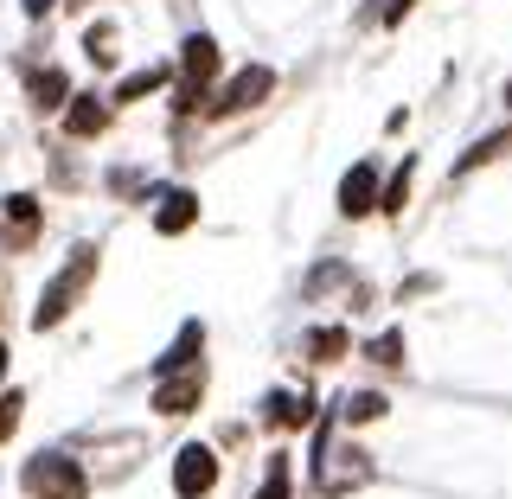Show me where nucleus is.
<instances>
[{"instance_id":"nucleus-1","label":"nucleus","mask_w":512,"mask_h":499,"mask_svg":"<svg viewBox=\"0 0 512 499\" xmlns=\"http://www.w3.org/2000/svg\"><path fill=\"white\" fill-rule=\"evenodd\" d=\"M372 455H365L359 442H333V410H327V423L314 429V493L320 499H346V493H359V487H372Z\"/></svg>"},{"instance_id":"nucleus-2","label":"nucleus","mask_w":512,"mask_h":499,"mask_svg":"<svg viewBox=\"0 0 512 499\" xmlns=\"http://www.w3.org/2000/svg\"><path fill=\"white\" fill-rule=\"evenodd\" d=\"M20 493L26 499H90V480H84V468H77L71 455L45 448V455H32L20 468Z\"/></svg>"},{"instance_id":"nucleus-3","label":"nucleus","mask_w":512,"mask_h":499,"mask_svg":"<svg viewBox=\"0 0 512 499\" xmlns=\"http://www.w3.org/2000/svg\"><path fill=\"white\" fill-rule=\"evenodd\" d=\"M90 276H96V244H77V256L58 269L52 282H45V301H39V314H32V327H39V333L58 327V320L77 308V295L90 288Z\"/></svg>"},{"instance_id":"nucleus-4","label":"nucleus","mask_w":512,"mask_h":499,"mask_svg":"<svg viewBox=\"0 0 512 499\" xmlns=\"http://www.w3.org/2000/svg\"><path fill=\"white\" fill-rule=\"evenodd\" d=\"M263 96H276V71H269V64H244L205 109H212V116H244V109H256Z\"/></svg>"},{"instance_id":"nucleus-5","label":"nucleus","mask_w":512,"mask_h":499,"mask_svg":"<svg viewBox=\"0 0 512 499\" xmlns=\"http://www.w3.org/2000/svg\"><path fill=\"white\" fill-rule=\"evenodd\" d=\"M212 71H218V39H212V32H192V39L180 45V103L192 109V103H199V96H205V84H212Z\"/></svg>"},{"instance_id":"nucleus-6","label":"nucleus","mask_w":512,"mask_h":499,"mask_svg":"<svg viewBox=\"0 0 512 499\" xmlns=\"http://www.w3.org/2000/svg\"><path fill=\"white\" fill-rule=\"evenodd\" d=\"M218 487V455L205 442H186L180 455H173V493L180 499H205Z\"/></svg>"},{"instance_id":"nucleus-7","label":"nucleus","mask_w":512,"mask_h":499,"mask_svg":"<svg viewBox=\"0 0 512 499\" xmlns=\"http://www.w3.org/2000/svg\"><path fill=\"white\" fill-rule=\"evenodd\" d=\"M199 397H205V365H186V372H167V378H160L154 410L160 416H192V410H199Z\"/></svg>"},{"instance_id":"nucleus-8","label":"nucleus","mask_w":512,"mask_h":499,"mask_svg":"<svg viewBox=\"0 0 512 499\" xmlns=\"http://www.w3.org/2000/svg\"><path fill=\"white\" fill-rule=\"evenodd\" d=\"M372 205H384V199H378V160H359V167L340 180V212H346V218H365Z\"/></svg>"},{"instance_id":"nucleus-9","label":"nucleus","mask_w":512,"mask_h":499,"mask_svg":"<svg viewBox=\"0 0 512 499\" xmlns=\"http://www.w3.org/2000/svg\"><path fill=\"white\" fill-rule=\"evenodd\" d=\"M109 103H116V96L77 90V96H71V109H64V128H71V135H103V128H109Z\"/></svg>"},{"instance_id":"nucleus-10","label":"nucleus","mask_w":512,"mask_h":499,"mask_svg":"<svg viewBox=\"0 0 512 499\" xmlns=\"http://www.w3.org/2000/svg\"><path fill=\"white\" fill-rule=\"evenodd\" d=\"M192 218H199V199H192L186 186L160 192V205H154V231H160V237H180V231H192Z\"/></svg>"},{"instance_id":"nucleus-11","label":"nucleus","mask_w":512,"mask_h":499,"mask_svg":"<svg viewBox=\"0 0 512 499\" xmlns=\"http://www.w3.org/2000/svg\"><path fill=\"white\" fill-rule=\"evenodd\" d=\"M26 90H32V109H71V84H64V71L52 64H39V71H26Z\"/></svg>"},{"instance_id":"nucleus-12","label":"nucleus","mask_w":512,"mask_h":499,"mask_svg":"<svg viewBox=\"0 0 512 499\" xmlns=\"http://www.w3.org/2000/svg\"><path fill=\"white\" fill-rule=\"evenodd\" d=\"M199 346H205V327H199V320H186V327H180V340L160 352V365H154V372L167 378V372H186V365H199Z\"/></svg>"},{"instance_id":"nucleus-13","label":"nucleus","mask_w":512,"mask_h":499,"mask_svg":"<svg viewBox=\"0 0 512 499\" xmlns=\"http://www.w3.org/2000/svg\"><path fill=\"white\" fill-rule=\"evenodd\" d=\"M32 237H39V199H32V192H13L7 199V244L20 250Z\"/></svg>"},{"instance_id":"nucleus-14","label":"nucleus","mask_w":512,"mask_h":499,"mask_svg":"<svg viewBox=\"0 0 512 499\" xmlns=\"http://www.w3.org/2000/svg\"><path fill=\"white\" fill-rule=\"evenodd\" d=\"M314 416V404L308 397H295V391H269V404H263V423L269 429H301Z\"/></svg>"},{"instance_id":"nucleus-15","label":"nucleus","mask_w":512,"mask_h":499,"mask_svg":"<svg viewBox=\"0 0 512 499\" xmlns=\"http://www.w3.org/2000/svg\"><path fill=\"white\" fill-rule=\"evenodd\" d=\"M506 148H512V128H500V135H480L474 148H468V154L455 160V173H474V167H487V160H500Z\"/></svg>"},{"instance_id":"nucleus-16","label":"nucleus","mask_w":512,"mask_h":499,"mask_svg":"<svg viewBox=\"0 0 512 499\" xmlns=\"http://www.w3.org/2000/svg\"><path fill=\"white\" fill-rule=\"evenodd\" d=\"M391 404H384V391H346L340 397V416L346 423H372V416H384Z\"/></svg>"},{"instance_id":"nucleus-17","label":"nucleus","mask_w":512,"mask_h":499,"mask_svg":"<svg viewBox=\"0 0 512 499\" xmlns=\"http://www.w3.org/2000/svg\"><path fill=\"white\" fill-rule=\"evenodd\" d=\"M154 84H167V64H148V71H128L116 84V103H135V96H148Z\"/></svg>"},{"instance_id":"nucleus-18","label":"nucleus","mask_w":512,"mask_h":499,"mask_svg":"<svg viewBox=\"0 0 512 499\" xmlns=\"http://www.w3.org/2000/svg\"><path fill=\"white\" fill-rule=\"evenodd\" d=\"M346 352V327H320V333H308V359L314 365H333Z\"/></svg>"},{"instance_id":"nucleus-19","label":"nucleus","mask_w":512,"mask_h":499,"mask_svg":"<svg viewBox=\"0 0 512 499\" xmlns=\"http://www.w3.org/2000/svg\"><path fill=\"white\" fill-rule=\"evenodd\" d=\"M365 359H372V365H404V333L384 327L378 340H365Z\"/></svg>"},{"instance_id":"nucleus-20","label":"nucleus","mask_w":512,"mask_h":499,"mask_svg":"<svg viewBox=\"0 0 512 499\" xmlns=\"http://www.w3.org/2000/svg\"><path fill=\"white\" fill-rule=\"evenodd\" d=\"M410 173H416V160H404V167L384 180V212H404V199H410Z\"/></svg>"},{"instance_id":"nucleus-21","label":"nucleus","mask_w":512,"mask_h":499,"mask_svg":"<svg viewBox=\"0 0 512 499\" xmlns=\"http://www.w3.org/2000/svg\"><path fill=\"white\" fill-rule=\"evenodd\" d=\"M256 499H288V455L269 461V474H263V487H256Z\"/></svg>"},{"instance_id":"nucleus-22","label":"nucleus","mask_w":512,"mask_h":499,"mask_svg":"<svg viewBox=\"0 0 512 499\" xmlns=\"http://www.w3.org/2000/svg\"><path fill=\"white\" fill-rule=\"evenodd\" d=\"M90 64H116V26H90Z\"/></svg>"},{"instance_id":"nucleus-23","label":"nucleus","mask_w":512,"mask_h":499,"mask_svg":"<svg viewBox=\"0 0 512 499\" xmlns=\"http://www.w3.org/2000/svg\"><path fill=\"white\" fill-rule=\"evenodd\" d=\"M20 404H26L20 391H7V397H0V442H13V429H20Z\"/></svg>"},{"instance_id":"nucleus-24","label":"nucleus","mask_w":512,"mask_h":499,"mask_svg":"<svg viewBox=\"0 0 512 499\" xmlns=\"http://www.w3.org/2000/svg\"><path fill=\"white\" fill-rule=\"evenodd\" d=\"M410 7H416V0H384V26H397V20H404Z\"/></svg>"},{"instance_id":"nucleus-25","label":"nucleus","mask_w":512,"mask_h":499,"mask_svg":"<svg viewBox=\"0 0 512 499\" xmlns=\"http://www.w3.org/2000/svg\"><path fill=\"white\" fill-rule=\"evenodd\" d=\"M26 7V20H45V13H52V0H20Z\"/></svg>"},{"instance_id":"nucleus-26","label":"nucleus","mask_w":512,"mask_h":499,"mask_svg":"<svg viewBox=\"0 0 512 499\" xmlns=\"http://www.w3.org/2000/svg\"><path fill=\"white\" fill-rule=\"evenodd\" d=\"M0 378H7V346H0Z\"/></svg>"}]
</instances>
